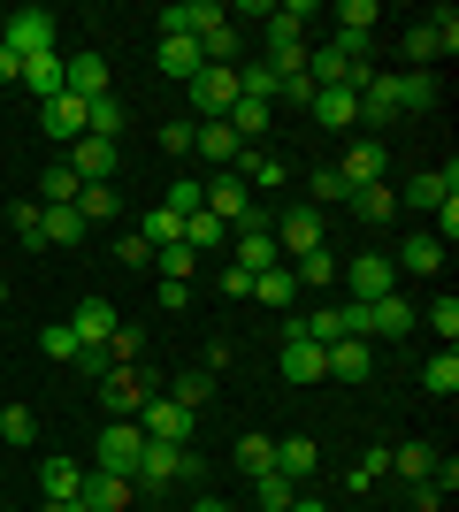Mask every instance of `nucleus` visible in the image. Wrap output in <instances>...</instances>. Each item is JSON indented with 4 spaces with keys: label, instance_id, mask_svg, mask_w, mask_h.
<instances>
[{
    "label": "nucleus",
    "instance_id": "obj_1",
    "mask_svg": "<svg viewBox=\"0 0 459 512\" xmlns=\"http://www.w3.org/2000/svg\"><path fill=\"white\" fill-rule=\"evenodd\" d=\"M92 398H100V413H108V421H138V406H146V398H161V375H153L146 360H138V367H108V375L92 383Z\"/></svg>",
    "mask_w": 459,
    "mask_h": 512
},
{
    "label": "nucleus",
    "instance_id": "obj_2",
    "mask_svg": "<svg viewBox=\"0 0 459 512\" xmlns=\"http://www.w3.org/2000/svg\"><path fill=\"white\" fill-rule=\"evenodd\" d=\"M138 451H146V428H138V421H108L100 436H92V459H85V467L138 482Z\"/></svg>",
    "mask_w": 459,
    "mask_h": 512
},
{
    "label": "nucleus",
    "instance_id": "obj_3",
    "mask_svg": "<svg viewBox=\"0 0 459 512\" xmlns=\"http://www.w3.org/2000/svg\"><path fill=\"white\" fill-rule=\"evenodd\" d=\"M0 46H8L16 62H31V54H62V31H54L46 8H16V16L0 23Z\"/></svg>",
    "mask_w": 459,
    "mask_h": 512
},
{
    "label": "nucleus",
    "instance_id": "obj_4",
    "mask_svg": "<svg viewBox=\"0 0 459 512\" xmlns=\"http://www.w3.org/2000/svg\"><path fill=\"white\" fill-rule=\"evenodd\" d=\"M337 283H345L352 306H368V299H391V291H398V268H391L383 253H360V260H345V268H337Z\"/></svg>",
    "mask_w": 459,
    "mask_h": 512
},
{
    "label": "nucleus",
    "instance_id": "obj_5",
    "mask_svg": "<svg viewBox=\"0 0 459 512\" xmlns=\"http://www.w3.org/2000/svg\"><path fill=\"white\" fill-rule=\"evenodd\" d=\"M276 375H284V383H299V390L329 383V367H322V344H314V337H299L291 321H284V344H276Z\"/></svg>",
    "mask_w": 459,
    "mask_h": 512
},
{
    "label": "nucleus",
    "instance_id": "obj_6",
    "mask_svg": "<svg viewBox=\"0 0 459 512\" xmlns=\"http://www.w3.org/2000/svg\"><path fill=\"white\" fill-rule=\"evenodd\" d=\"M138 428H146V444H192L199 413H184L176 398H146V406H138Z\"/></svg>",
    "mask_w": 459,
    "mask_h": 512
},
{
    "label": "nucleus",
    "instance_id": "obj_7",
    "mask_svg": "<svg viewBox=\"0 0 459 512\" xmlns=\"http://www.w3.org/2000/svg\"><path fill=\"white\" fill-rule=\"evenodd\" d=\"M230 253H238L245 276H268V268H284V253H276V230H268V214H253L245 230H230Z\"/></svg>",
    "mask_w": 459,
    "mask_h": 512
},
{
    "label": "nucleus",
    "instance_id": "obj_8",
    "mask_svg": "<svg viewBox=\"0 0 459 512\" xmlns=\"http://www.w3.org/2000/svg\"><path fill=\"white\" fill-rule=\"evenodd\" d=\"M199 199H207V214H215L222 230H245V222L261 214V199L245 192V184H238V176H230V169H222V176H215V184H207V192H199Z\"/></svg>",
    "mask_w": 459,
    "mask_h": 512
},
{
    "label": "nucleus",
    "instance_id": "obj_9",
    "mask_svg": "<svg viewBox=\"0 0 459 512\" xmlns=\"http://www.w3.org/2000/svg\"><path fill=\"white\" fill-rule=\"evenodd\" d=\"M352 69H360V62H352L337 39H314V46H306V85H314V92H337V85L352 92Z\"/></svg>",
    "mask_w": 459,
    "mask_h": 512
},
{
    "label": "nucleus",
    "instance_id": "obj_10",
    "mask_svg": "<svg viewBox=\"0 0 459 512\" xmlns=\"http://www.w3.org/2000/svg\"><path fill=\"white\" fill-rule=\"evenodd\" d=\"M268 230H276V253H284V260H299V253H314V245H329V237H322V214H314V207H284Z\"/></svg>",
    "mask_w": 459,
    "mask_h": 512
},
{
    "label": "nucleus",
    "instance_id": "obj_11",
    "mask_svg": "<svg viewBox=\"0 0 459 512\" xmlns=\"http://www.w3.org/2000/svg\"><path fill=\"white\" fill-rule=\"evenodd\" d=\"M322 367H329V383H368L375 375V344L337 337V344H322Z\"/></svg>",
    "mask_w": 459,
    "mask_h": 512
},
{
    "label": "nucleus",
    "instance_id": "obj_12",
    "mask_svg": "<svg viewBox=\"0 0 459 512\" xmlns=\"http://www.w3.org/2000/svg\"><path fill=\"white\" fill-rule=\"evenodd\" d=\"M375 0H345V8H337V46H345L352 62H368V46H375Z\"/></svg>",
    "mask_w": 459,
    "mask_h": 512
},
{
    "label": "nucleus",
    "instance_id": "obj_13",
    "mask_svg": "<svg viewBox=\"0 0 459 512\" xmlns=\"http://www.w3.org/2000/svg\"><path fill=\"white\" fill-rule=\"evenodd\" d=\"M62 85L77 92V100H100V92H108V54H100V46H77L62 62Z\"/></svg>",
    "mask_w": 459,
    "mask_h": 512
},
{
    "label": "nucleus",
    "instance_id": "obj_14",
    "mask_svg": "<svg viewBox=\"0 0 459 512\" xmlns=\"http://www.w3.org/2000/svg\"><path fill=\"white\" fill-rule=\"evenodd\" d=\"M115 161H123V153H115L108 138H77V146H69V169H77V184H115Z\"/></svg>",
    "mask_w": 459,
    "mask_h": 512
},
{
    "label": "nucleus",
    "instance_id": "obj_15",
    "mask_svg": "<svg viewBox=\"0 0 459 512\" xmlns=\"http://www.w3.org/2000/svg\"><path fill=\"white\" fill-rule=\"evenodd\" d=\"M153 69L176 77V85H192L199 69H207V54H199V39H153Z\"/></svg>",
    "mask_w": 459,
    "mask_h": 512
},
{
    "label": "nucleus",
    "instance_id": "obj_16",
    "mask_svg": "<svg viewBox=\"0 0 459 512\" xmlns=\"http://www.w3.org/2000/svg\"><path fill=\"white\" fill-rule=\"evenodd\" d=\"M306 115H314V130H360V92H314L306 100Z\"/></svg>",
    "mask_w": 459,
    "mask_h": 512
},
{
    "label": "nucleus",
    "instance_id": "obj_17",
    "mask_svg": "<svg viewBox=\"0 0 459 512\" xmlns=\"http://www.w3.org/2000/svg\"><path fill=\"white\" fill-rule=\"evenodd\" d=\"M383 138H360V146H345V161H337V176H345V192H360V184H383Z\"/></svg>",
    "mask_w": 459,
    "mask_h": 512
},
{
    "label": "nucleus",
    "instance_id": "obj_18",
    "mask_svg": "<svg viewBox=\"0 0 459 512\" xmlns=\"http://www.w3.org/2000/svg\"><path fill=\"white\" fill-rule=\"evenodd\" d=\"M444 199H459V169H452V161H444V169H429V176H414V184L398 192V207H429V214H437Z\"/></svg>",
    "mask_w": 459,
    "mask_h": 512
},
{
    "label": "nucleus",
    "instance_id": "obj_19",
    "mask_svg": "<svg viewBox=\"0 0 459 512\" xmlns=\"http://www.w3.org/2000/svg\"><path fill=\"white\" fill-rule=\"evenodd\" d=\"M444 253H452V245H437L429 230H414L406 245H398V260H391V268H398V276H444Z\"/></svg>",
    "mask_w": 459,
    "mask_h": 512
},
{
    "label": "nucleus",
    "instance_id": "obj_20",
    "mask_svg": "<svg viewBox=\"0 0 459 512\" xmlns=\"http://www.w3.org/2000/svg\"><path fill=\"white\" fill-rule=\"evenodd\" d=\"M39 130H46V138H62V146H77V138H85V100H77V92L46 100L39 107Z\"/></svg>",
    "mask_w": 459,
    "mask_h": 512
},
{
    "label": "nucleus",
    "instance_id": "obj_21",
    "mask_svg": "<svg viewBox=\"0 0 459 512\" xmlns=\"http://www.w3.org/2000/svg\"><path fill=\"white\" fill-rule=\"evenodd\" d=\"M62 62H69V54H31V62H23V85H16V92H31L39 107H46V100H62V92H69V85H62Z\"/></svg>",
    "mask_w": 459,
    "mask_h": 512
},
{
    "label": "nucleus",
    "instance_id": "obj_22",
    "mask_svg": "<svg viewBox=\"0 0 459 512\" xmlns=\"http://www.w3.org/2000/svg\"><path fill=\"white\" fill-rule=\"evenodd\" d=\"M345 207L360 214V222H368V230H391L398 214H406V207H398V192H391V184H360V192H352Z\"/></svg>",
    "mask_w": 459,
    "mask_h": 512
},
{
    "label": "nucleus",
    "instance_id": "obj_23",
    "mask_svg": "<svg viewBox=\"0 0 459 512\" xmlns=\"http://www.w3.org/2000/svg\"><path fill=\"white\" fill-rule=\"evenodd\" d=\"M131 497H138V482H123V474H100V467H85V505H92V512H131Z\"/></svg>",
    "mask_w": 459,
    "mask_h": 512
},
{
    "label": "nucleus",
    "instance_id": "obj_24",
    "mask_svg": "<svg viewBox=\"0 0 459 512\" xmlns=\"http://www.w3.org/2000/svg\"><path fill=\"white\" fill-rule=\"evenodd\" d=\"M69 329H77V344H108L123 321H115L108 299H77V314H69Z\"/></svg>",
    "mask_w": 459,
    "mask_h": 512
},
{
    "label": "nucleus",
    "instance_id": "obj_25",
    "mask_svg": "<svg viewBox=\"0 0 459 512\" xmlns=\"http://www.w3.org/2000/svg\"><path fill=\"white\" fill-rule=\"evenodd\" d=\"M39 490H46V497H85V459L54 451V459L39 467Z\"/></svg>",
    "mask_w": 459,
    "mask_h": 512
},
{
    "label": "nucleus",
    "instance_id": "obj_26",
    "mask_svg": "<svg viewBox=\"0 0 459 512\" xmlns=\"http://www.w3.org/2000/svg\"><path fill=\"white\" fill-rule=\"evenodd\" d=\"M391 92H398V115H421V107H437V77H429V69H398Z\"/></svg>",
    "mask_w": 459,
    "mask_h": 512
},
{
    "label": "nucleus",
    "instance_id": "obj_27",
    "mask_svg": "<svg viewBox=\"0 0 459 512\" xmlns=\"http://www.w3.org/2000/svg\"><path fill=\"white\" fill-rule=\"evenodd\" d=\"M222 123H230L238 146H261V138H268V100H245V92H238V107H230Z\"/></svg>",
    "mask_w": 459,
    "mask_h": 512
},
{
    "label": "nucleus",
    "instance_id": "obj_28",
    "mask_svg": "<svg viewBox=\"0 0 459 512\" xmlns=\"http://www.w3.org/2000/svg\"><path fill=\"white\" fill-rule=\"evenodd\" d=\"M322 467V444H314V436H284V444H276V474H291V482H306V474Z\"/></svg>",
    "mask_w": 459,
    "mask_h": 512
},
{
    "label": "nucleus",
    "instance_id": "obj_29",
    "mask_svg": "<svg viewBox=\"0 0 459 512\" xmlns=\"http://www.w3.org/2000/svg\"><path fill=\"white\" fill-rule=\"evenodd\" d=\"M161 398H176L184 413H207V398H215V375H207V367H192V375H176V383H161Z\"/></svg>",
    "mask_w": 459,
    "mask_h": 512
},
{
    "label": "nucleus",
    "instance_id": "obj_30",
    "mask_svg": "<svg viewBox=\"0 0 459 512\" xmlns=\"http://www.w3.org/2000/svg\"><path fill=\"white\" fill-rule=\"evenodd\" d=\"M192 153H199V161H215V169H238L245 146L230 138V123H199V146H192Z\"/></svg>",
    "mask_w": 459,
    "mask_h": 512
},
{
    "label": "nucleus",
    "instance_id": "obj_31",
    "mask_svg": "<svg viewBox=\"0 0 459 512\" xmlns=\"http://www.w3.org/2000/svg\"><path fill=\"white\" fill-rule=\"evenodd\" d=\"M85 230H92V222L77 207H46V222H39V237H46V245H62V253H69V245H85Z\"/></svg>",
    "mask_w": 459,
    "mask_h": 512
},
{
    "label": "nucleus",
    "instance_id": "obj_32",
    "mask_svg": "<svg viewBox=\"0 0 459 512\" xmlns=\"http://www.w3.org/2000/svg\"><path fill=\"white\" fill-rule=\"evenodd\" d=\"M284 268L299 276V291H329V283H337V260H329V245H314V253L284 260Z\"/></svg>",
    "mask_w": 459,
    "mask_h": 512
},
{
    "label": "nucleus",
    "instance_id": "obj_33",
    "mask_svg": "<svg viewBox=\"0 0 459 512\" xmlns=\"http://www.w3.org/2000/svg\"><path fill=\"white\" fill-rule=\"evenodd\" d=\"M253 299L291 314V306H299V276H291V268H268V276H253Z\"/></svg>",
    "mask_w": 459,
    "mask_h": 512
},
{
    "label": "nucleus",
    "instance_id": "obj_34",
    "mask_svg": "<svg viewBox=\"0 0 459 512\" xmlns=\"http://www.w3.org/2000/svg\"><path fill=\"white\" fill-rule=\"evenodd\" d=\"M77 192H85V184H77L69 161H54V169L39 176V207H77Z\"/></svg>",
    "mask_w": 459,
    "mask_h": 512
},
{
    "label": "nucleus",
    "instance_id": "obj_35",
    "mask_svg": "<svg viewBox=\"0 0 459 512\" xmlns=\"http://www.w3.org/2000/svg\"><path fill=\"white\" fill-rule=\"evenodd\" d=\"M238 474H253V482H261V474H276V436H261V428H253V436H238Z\"/></svg>",
    "mask_w": 459,
    "mask_h": 512
},
{
    "label": "nucleus",
    "instance_id": "obj_36",
    "mask_svg": "<svg viewBox=\"0 0 459 512\" xmlns=\"http://www.w3.org/2000/svg\"><path fill=\"white\" fill-rule=\"evenodd\" d=\"M184 245H192V253H199V260H207V253H215V245H230V230H222L215 214L199 207V214H184Z\"/></svg>",
    "mask_w": 459,
    "mask_h": 512
},
{
    "label": "nucleus",
    "instance_id": "obj_37",
    "mask_svg": "<svg viewBox=\"0 0 459 512\" xmlns=\"http://www.w3.org/2000/svg\"><path fill=\"white\" fill-rule=\"evenodd\" d=\"M77 214H85V222H115V214H123V192H115V184H85V192H77Z\"/></svg>",
    "mask_w": 459,
    "mask_h": 512
},
{
    "label": "nucleus",
    "instance_id": "obj_38",
    "mask_svg": "<svg viewBox=\"0 0 459 512\" xmlns=\"http://www.w3.org/2000/svg\"><path fill=\"white\" fill-rule=\"evenodd\" d=\"M39 352L54 367H77V352H85V344H77V329H69V321H54V329H39Z\"/></svg>",
    "mask_w": 459,
    "mask_h": 512
},
{
    "label": "nucleus",
    "instance_id": "obj_39",
    "mask_svg": "<svg viewBox=\"0 0 459 512\" xmlns=\"http://www.w3.org/2000/svg\"><path fill=\"white\" fill-rule=\"evenodd\" d=\"M138 237H146L153 253H161V245H184V222H176L169 207H146V222H138Z\"/></svg>",
    "mask_w": 459,
    "mask_h": 512
},
{
    "label": "nucleus",
    "instance_id": "obj_40",
    "mask_svg": "<svg viewBox=\"0 0 459 512\" xmlns=\"http://www.w3.org/2000/svg\"><path fill=\"white\" fill-rule=\"evenodd\" d=\"M153 268H161V283H192L199 276V253H192V245H161Z\"/></svg>",
    "mask_w": 459,
    "mask_h": 512
},
{
    "label": "nucleus",
    "instance_id": "obj_41",
    "mask_svg": "<svg viewBox=\"0 0 459 512\" xmlns=\"http://www.w3.org/2000/svg\"><path fill=\"white\" fill-rule=\"evenodd\" d=\"M429 467H437V444H398L391 451V474H406V482H429Z\"/></svg>",
    "mask_w": 459,
    "mask_h": 512
},
{
    "label": "nucleus",
    "instance_id": "obj_42",
    "mask_svg": "<svg viewBox=\"0 0 459 512\" xmlns=\"http://www.w3.org/2000/svg\"><path fill=\"white\" fill-rule=\"evenodd\" d=\"M0 436H8V444H39V413H31V406H0Z\"/></svg>",
    "mask_w": 459,
    "mask_h": 512
},
{
    "label": "nucleus",
    "instance_id": "obj_43",
    "mask_svg": "<svg viewBox=\"0 0 459 512\" xmlns=\"http://www.w3.org/2000/svg\"><path fill=\"white\" fill-rule=\"evenodd\" d=\"M153 146H161V153H192L199 146V123H192V115H169V123L153 130Z\"/></svg>",
    "mask_w": 459,
    "mask_h": 512
},
{
    "label": "nucleus",
    "instance_id": "obj_44",
    "mask_svg": "<svg viewBox=\"0 0 459 512\" xmlns=\"http://www.w3.org/2000/svg\"><path fill=\"white\" fill-rule=\"evenodd\" d=\"M421 390H437V398H452V390H459V352H437V360L421 367Z\"/></svg>",
    "mask_w": 459,
    "mask_h": 512
},
{
    "label": "nucleus",
    "instance_id": "obj_45",
    "mask_svg": "<svg viewBox=\"0 0 459 512\" xmlns=\"http://www.w3.org/2000/svg\"><path fill=\"white\" fill-rule=\"evenodd\" d=\"M100 352H108V367H138V360H146V337H138V329H115Z\"/></svg>",
    "mask_w": 459,
    "mask_h": 512
},
{
    "label": "nucleus",
    "instance_id": "obj_46",
    "mask_svg": "<svg viewBox=\"0 0 459 512\" xmlns=\"http://www.w3.org/2000/svg\"><path fill=\"white\" fill-rule=\"evenodd\" d=\"M383 474H391V451L375 444V451H368V459H360V467H352V474H345V490H375V482H383Z\"/></svg>",
    "mask_w": 459,
    "mask_h": 512
},
{
    "label": "nucleus",
    "instance_id": "obj_47",
    "mask_svg": "<svg viewBox=\"0 0 459 512\" xmlns=\"http://www.w3.org/2000/svg\"><path fill=\"white\" fill-rule=\"evenodd\" d=\"M39 222H46V207H16V214H8V230H16V245H31V253H46Z\"/></svg>",
    "mask_w": 459,
    "mask_h": 512
},
{
    "label": "nucleus",
    "instance_id": "obj_48",
    "mask_svg": "<svg viewBox=\"0 0 459 512\" xmlns=\"http://www.w3.org/2000/svg\"><path fill=\"white\" fill-rule=\"evenodd\" d=\"M253 490H261V512H284L291 497H299V482H291V474H261Z\"/></svg>",
    "mask_w": 459,
    "mask_h": 512
},
{
    "label": "nucleus",
    "instance_id": "obj_49",
    "mask_svg": "<svg viewBox=\"0 0 459 512\" xmlns=\"http://www.w3.org/2000/svg\"><path fill=\"white\" fill-rule=\"evenodd\" d=\"M429 329H437V337H444V352H452V344H459V299H452V291H444V299L429 306Z\"/></svg>",
    "mask_w": 459,
    "mask_h": 512
},
{
    "label": "nucleus",
    "instance_id": "obj_50",
    "mask_svg": "<svg viewBox=\"0 0 459 512\" xmlns=\"http://www.w3.org/2000/svg\"><path fill=\"white\" fill-rule=\"evenodd\" d=\"M161 207H169L176 222H184V214H199V207H207V199H199V184H192V176H176V184H169V199H161Z\"/></svg>",
    "mask_w": 459,
    "mask_h": 512
},
{
    "label": "nucleus",
    "instance_id": "obj_51",
    "mask_svg": "<svg viewBox=\"0 0 459 512\" xmlns=\"http://www.w3.org/2000/svg\"><path fill=\"white\" fill-rule=\"evenodd\" d=\"M345 176H337V169H314V207H345Z\"/></svg>",
    "mask_w": 459,
    "mask_h": 512
},
{
    "label": "nucleus",
    "instance_id": "obj_52",
    "mask_svg": "<svg viewBox=\"0 0 459 512\" xmlns=\"http://www.w3.org/2000/svg\"><path fill=\"white\" fill-rule=\"evenodd\" d=\"M115 253H123V268H153V245H146V237H123V245H115Z\"/></svg>",
    "mask_w": 459,
    "mask_h": 512
},
{
    "label": "nucleus",
    "instance_id": "obj_53",
    "mask_svg": "<svg viewBox=\"0 0 459 512\" xmlns=\"http://www.w3.org/2000/svg\"><path fill=\"white\" fill-rule=\"evenodd\" d=\"M153 299H161V314H184V306H192V283H161Z\"/></svg>",
    "mask_w": 459,
    "mask_h": 512
},
{
    "label": "nucleus",
    "instance_id": "obj_54",
    "mask_svg": "<svg viewBox=\"0 0 459 512\" xmlns=\"http://www.w3.org/2000/svg\"><path fill=\"white\" fill-rule=\"evenodd\" d=\"M77 375H85V383H100V375H108V352H100V344H85V352H77Z\"/></svg>",
    "mask_w": 459,
    "mask_h": 512
},
{
    "label": "nucleus",
    "instance_id": "obj_55",
    "mask_svg": "<svg viewBox=\"0 0 459 512\" xmlns=\"http://www.w3.org/2000/svg\"><path fill=\"white\" fill-rule=\"evenodd\" d=\"M215 283H222V299H253V276H245V268H222Z\"/></svg>",
    "mask_w": 459,
    "mask_h": 512
},
{
    "label": "nucleus",
    "instance_id": "obj_56",
    "mask_svg": "<svg viewBox=\"0 0 459 512\" xmlns=\"http://www.w3.org/2000/svg\"><path fill=\"white\" fill-rule=\"evenodd\" d=\"M414 512H444V490H437V482H414Z\"/></svg>",
    "mask_w": 459,
    "mask_h": 512
},
{
    "label": "nucleus",
    "instance_id": "obj_57",
    "mask_svg": "<svg viewBox=\"0 0 459 512\" xmlns=\"http://www.w3.org/2000/svg\"><path fill=\"white\" fill-rule=\"evenodd\" d=\"M0 85H23V62L8 54V46H0Z\"/></svg>",
    "mask_w": 459,
    "mask_h": 512
},
{
    "label": "nucleus",
    "instance_id": "obj_58",
    "mask_svg": "<svg viewBox=\"0 0 459 512\" xmlns=\"http://www.w3.org/2000/svg\"><path fill=\"white\" fill-rule=\"evenodd\" d=\"M46 512H92L85 497H46Z\"/></svg>",
    "mask_w": 459,
    "mask_h": 512
},
{
    "label": "nucleus",
    "instance_id": "obj_59",
    "mask_svg": "<svg viewBox=\"0 0 459 512\" xmlns=\"http://www.w3.org/2000/svg\"><path fill=\"white\" fill-rule=\"evenodd\" d=\"M284 512H322V497H291V505Z\"/></svg>",
    "mask_w": 459,
    "mask_h": 512
},
{
    "label": "nucleus",
    "instance_id": "obj_60",
    "mask_svg": "<svg viewBox=\"0 0 459 512\" xmlns=\"http://www.w3.org/2000/svg\"><path fill=\"white\" fill-rule=\"evenodd\" d=\"M192 512H230V505H215V497H199V505H192Z\"/></svg>",
    "mask_w": 459,
    "mask_h": 512
},
{
    "label": "nucleus",
    "instance_id": "obj_61",
    "mask_svg": "<svg viewBox=\"0 0 459 512\" xmlns=\"http://www.w3.org/2000/svg\"><path fill=\"white\" fill-rule=\"evenodd\" d=\"M0 306H8V276H0Z\"/></svg>",
    "mask_w": 459,
    "mask_h": 512
}]
</instances>
